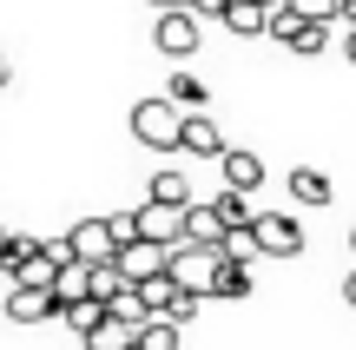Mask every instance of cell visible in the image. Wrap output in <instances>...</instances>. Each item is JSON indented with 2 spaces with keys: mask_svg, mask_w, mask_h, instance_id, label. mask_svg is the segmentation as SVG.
Returning <instances> with one entry per match:
<instances>
[{
  "mask_svg": "<svg viewBox=\"0 0 356 350\" xmlns=\"http://www.w3.org/2000/svg\"><path fill=\"white\" fill-rule=\"evenodd\" d=\"M7 317L13 324H47V317H60V298L47 285H7Z\"/></svg>",
  "mask_w": 356,
  "mask_h": 350,
  "instance_id": "cell-7",
  "label": "cell"
},
{
  "mask_svg": "<svg viewBox=\"0 0 356 350\" xmlns=\"http://www.w3.org/2000/svg\"><path fill=\"white\" fill-rule=\"evenodd\" d=\"M264 20H270V7H257V0H231V7H225V26L238 40H257V33H264Z\"/></svg>",
  "mask_w": 356,
  "mask_h": 350,
  "instance_id": "cell-16",
  "label": "cell"
},
{
  "mask_svg": "<svg viewBox=\"0 0 356 350\" xmlns=\"http://www.w3.org/2000/svg\"><path fill=\"white\" fill-rule=\"evenodd\" d=\"M139 238H152V245H178V238H185V205L139 198Z\"/></svg>",
  "mask_w": 356,
  "mask_h": 350,
  "instance_id": "cell-8",
  "label": "cell"
},
{
  "mask_svg": "<svg viewBox=\"0 0 356 350\" xmlns=\"http://www.w3.org/2000/svg\"><path fill=\"white\" fill-rule=\"evenodd\" d=\"M204 298H251V264H244V258H218Z\"/></svg>",
  "mask_w": 356,
  "mask_h": 350,
  "instance_id": "cell-12",
  "label": "cell"
},
{
  "mask_svg": "<svg viewBox=\"0 0 356 350\" xmlns=\"http://www.w3.org/2000/svg\"><path fill=\"white\" fill-rule=\"evenodd\" d=\"M218 172H225V185H238V192H257V185H264V159L244 152V145H225V152H218Z\"/></svg>",
  "mask_w": 356,
  "mask_h": 350,
  "instance_id": "cell-10",
  "label": "cell"
},
{
  "mask_svg": "<svg viewBox=\"0 0 356 350\" xmlns=\"http://www.w3.org/2000/svg\"><path fill=\"white\" fill-rule=\"evenodd\" d=\"M178 344H185V324H172V317H145L139 337H132L126 350H178Z\"/></svg>",
  "mask_w": 356,
  "mask_h": 350,
  "instance_id": "cell-13",
  "label": "cell"
},
{
  "mask_svg": "<svg viewBox=\"0 0 356 350\" xmlns=\"http://www.w3.org/2000/svg\"><path fill=\"white\" fill-rule=\"evenodd\" d=\"M185 238H191V245H218V238H225L218 205H185ZM185 238H178V245H185Z\"/></svg>",
  "mask_w": 356,
  "mask_h": 350,
  "instance_id": "cell-15",
  "label": "cell"
},
{
  "mask_svg": "<svg viewBox=\"0 0 356 350\" xmlns=\"http://www.w3.org/2000/svg\"><path fill=\"white\" fill-rule=\"evenodd\" d=\"M304 20H337V0H291Z\"/></svg>",
  "mask_w": 356,
  "mask_h": 350,
  "instance_id": "cell-27",
  "label": "cell"
},
{
  "mask_svg": "<svg viewBox=\"0 0 356 350\" xmlns=\"http://www.w3.org/2000/svg\"><path fill=\"white\" fill-rule=\"evenodd\" d=\"M86 285H92V264H86V258H66L60 278H53V298H60V304H66V298H86Z\"/></svg>",
  "mask_w": 356,
  "mask_h": 350,
  "instance_id": "cell-19",
  "label": "cell"
},
{
  "mask_svg": "<svg viewBox=\"0 0 356 350\" xmlns=\"http://www.w3.org/2000/svg\"><path fill=\"white\" fill-rule=\"evenodd\" d=\"M145 7H159V13H165V7H185V0H145Z\"/></svg>",
  "mask_w": 356,
  "mask_h": 350,
  "instance_id": "cell-31",
  "label": "cell"
},
{
  "mask_svg": "<svg viewBox=\"0 0 356 350\" xmlns=\"http://www.w3.org/2000/svg\"><path fill=\"white\" fill-rule=\"evenodd\" d=\"M7 79H13V66H7V53H0V86H7Z\"/></svg>",
  "mask_w": 356,
  "mask_h": 350,
  "instance_id": "cell-32",
  "label": "cell"
},
{
  "mask_svg": "<svg viewBox=\"0 0 356 350\" xmlns=\"http://www.w3.org/2000/svg\"><path fill=\"white\" fill-rule=\"evenodd\" d=\"M132 337H139V331H132V324H119V317L106 311V317H99V324H92V331H86L79 344H86V350H126Z\"/></svg>",
  "mask_w": 356,
  "mask_h": 350,
  "instance_id": "cell-18",
  "label": "cell"
},
{
  "mask_svg": "<svg viewBox=\"0 0 356 350\" xmlns=\"http://www.w3.org/2000/svg\"><path fill=\"white\" fill-rule=\"evenodd\" d=\"M330 26H337V20H297V26H291V40H284V47H291L297 60H317V53L330 47Z\"/></svg>",
  "mask_w": 356,
  "mask_h": 350,
  "instance_id": "cell-14",
  "label": "cell"
},
{
  "mask_svg": "<svg viewBox=\"0 0 356 350\" xmlns=\"http://www.w3.org/2000/svg\"><path fill=\"white\" fill-rule=\"evenodd\" d=\"M343 53H350V66H356V26H343Z\"/></svg>",
  "mask_w": 356,
  "mask_h": 350,
  "instance_id": "cell-29",
  "label": "cell"
},
{
  "mask_svg": "<svg viewBox=\"0 0 356 350\" xmlns=\"http://www.w3.org/2000/svg\"><path fill=\"white\" fill-rule=\"evenodd\" d=\"M211 205H218V218H225V232H231V225H251V218H257V212H251V192H238V185H225Z\"/></svg>",
  "mask_w": 356,
  "mask_h": 350,
  "instance_id": "cell-22",
  "label": "cell"
},
{
  "mask_svg": "<svg viewBox=\"0 0 356 350\" xmlns=\"http://www.w3.org/2000/svg\"><path fill=\"white\" fill-rule=\"evenodd\" d=\"M165 100L178 106V113H204V100H211V93H204V79H191V73H172Z\"/></svg>",
  "mask_w": 356,
  "mask_h": 350,
  "instance_id": "cell-21",
  "label": "cell"
},
{
  "mask_svg": "<svg viewBox=\"0 0 356 350\" xmlns=\"http://www.w3.org/2000/svg\"><path fill=\"white\" fill-rule=\"evenodd\" d=\"M60 317H66V331H73V337H86V331L106 317V304H99V298H66V304H60Z\"/></svg>",
  "mask_w": 356,
  "mask_h": 350,
  "instance_id": "cell-20",
  "label": "cell"
},
{
  "mask_svg": "<svg viewBox=\"0 0 356 350\" xmlns=\"http://www.w3.org/2000/svg\"><path fill=\"white\" fill-rule=\"evenodd\" d=\"M343 298H350V311H356V271H350V278H343Z\"/></svg>",
  "mask_w": 356,
  "mask_h": 350,
  "instance_id": "cell-30",
  "label": "cell"
},
{
  "mask_svg": "<svg viewBox=\"0 0 356 350\" xmlns=\"http://www.w3.org/2000/svg\"><path fill=\"white\" fill-rule=\"evenodd\" d=\"M145 198H159V205H191V179H185L178 166H165V172H152Z\"/></svg>",
  "mask_w": 356,
  "mask_h": 350,
  "instance_id": "cell-17",
  "label": "cell"
},
{
  "mask_svg": "<svg viewBox=\"0 0 356 350\" xmlns=\"http://www.w3.org/2000/svg\"><path fill=\"white\" fill-rule=\"evenodd\" d=\"M251 238H257V258H297V251H304V225H297L291 212H257Z\"/></svg>",
  "mask_w": 356,
  "mask_h": 350,
  "instance_id": "cell-3",
  "label": "cell"
},
{
  "mask_svg": "<svg viewBox=\"0 0 356 350\" xmlns=\"http://www.w3.org/2000/svg\"><path fill=\"white\" fill-rule=\"evenodd\" d=\"M284 185H291L297 205H330V198H337L330 172H317V166H291V179H284Z\"/></svg>",
  "mask_w": 356,
  "mask_h": 350,
  "instance_id": "cell-11",
  "label": "cell"
},
{
  "mask_svg": "<svg viewBox=\"0 0 356 350\" xmlns=\"http://www.w3.org/2000/svg\"><path fill=\"white\" fill-rule=\"evenodd\" d=\"M106 311H113L119 324H132V331H139L145 317H152V311H145V298H139V285H126V291H119V298H106Z\"/></svg>",
  "mask_w": 356,
  "mask_h": 350,
  "instance_id": "cell-24",
  "label": "cell"
},
{
  "mask_svg": "<svg viewBox=\"0 0 356 350\" xmlns=\"http://www.w3.org/2000/svg\"><path fill=\"white\" fill-rule=\"evenodd\" d=\"M185 7L198 13V20H225V7H231V0H185Z\"/></svg>",
  "mask_w": 356,
  "mask_h": 350,
  "instance_id": "cell-28",
  "label": "cell"
},
{
  "mask_svg": "<svg viewBox=\"0 0 356 350\" xmlns=\"http://www.w3.org/2000/svg\"><path fill=\"white\" fill-rule=\"evenodd\" d=\"M165 258H172V245H152V238H132V245H119V271L139 285V278H152V271H165Z\"/></svg>",
  "mask_w": 356,
  "mask_h": 350,
  "instance_id": "cell-9",
  "label": "cell"
},
{
  "mask_svg": "<svg viewBox=\"0 0 356 350\" xmlns=\"http://www.w3.org/2000/svg\"><path fill=\"white\" fill-rule=\"evenodd\" d=\"M225 126H218L211 113H185V126H178V152H191V159H218L225 152Z\"/></svg>",
  "mask_w": 356,
  "mask_h": 350,
  "instance_id": "cell-6",
  "label": "cell"
},
{
  "mask_svg": "<svg viewBox=\"0 0 356 350\" xmlns=\"http://www.w3.org/2000/svg\"><path fill=\"white\" fill-rule=\"evenodd\" d=\"M172 291H178V278H172V271H152V278H139V298H145V311H152V317H165Z\"/></svg>",
  "mask_w": 356,
  "mask_h": 350,
  "instance_id": "cell-23",
  "label": "cell"
},
{
  "mask_svg": "<svg viewBox=\"0 0 356 350\" xmlns=\"http://www.w3.org/2000/svg\"><path fill=\"white\" fill-rule=\"evenodd\" d=\"M350 251H356V232H350Z\"/></svg>",
  "mask_w": 356,
  "mask_h": 350,
  "instance_id": "cell-34",
  "label": "cell"
},
{
  "mask_svg": "<svg viewBox=\"0 0 356 350\" xmlns=\"http://www.w3.org/2000/svg\"><path fill=\"white\" fill-rule=\"evenodd\" d=\"M198 40H204V20L191 7H165V13H159V26H152V47L165 53V60H191Z\"/></svg>",
  "mask_w": 356,
  "mask_h": 350,
  "instance_id": "cell-2",
  "label": "cell"
},
{
  "mask_svg": "<svg viewBox=\"0 0 356 350\" xmlns=\"http://www.w3.org/2000/svg\"><path fill=\"white\" fill-rule=\"evenodd\" d=\"M198 311H204V291H185V285H178V291H172V304H165L172 324H198Z\"/></svg>",
  "mask_w": 356,
  "mask_h": 350,
  "instance_id": "cell-25",
  "label": "cell"
},
{
  "mask_svg": "<svg viewBox=\"0 0 356 350\" xmlns=\"http://www.w3.org/2000/svg\"><path fill=\"white\" fill-rule=\"evenodd\" d=\"M106 225H113V238H119V245H132V238H139V212H113Z\"/></svg>",
  "mask_w": 356,
  "mask_h": 350,
  "instance_id": "cell-26",
  "label": "cell"
},
{
  "mask_svg": "<svg viewBox=\"0 0 356 350\" xmlns=\"http://www.w3.org/2000/svg\"><path fill=\"white\" fill-rule=\"evenodd\" d=\"M0 285H7V271H0Z\"/></svg>",
  "mask_w": 356,
  "mask_h": 350,
  "instance_id": "cell-35",
  "label": "cell"
},
{
  "mask_svg": "<svg viewBox=\"0 0 356 350\" xmlns=\"http://www.w3.org/2000/svg\"><path fill=\"white\" fill-rule=\"evenodd\" d=\"M66 245H73V258H86V264H113L119 258V238H113L106 218H79L73 232H66Z\"/></svg>",
  "mask_w": 356,
  "mask_h": 350,
  "instance_id": "cell-5",
  "label": "cell"
},
{
  "mask_svg": "<svg viewBox=\"0 0 356 350\" xmlns=\"http://www.w3.org/2000/svg\"><path fill=\"white\" fill-rule=\"evenodd\" d=\"M257 7H277V0H257Z\"/></svg>",
  "mask_w": 356,
  "mask_h": 350,
  "instance_id": "cell-33",
  "label": "cell"
},
{
  "mask_svg": "<svg viewBox=\"0 0 356 350\" xmlns=\"http://www.w3.org/2000/svg\"><path fill=\"white\" fill-rule=\"evenodd\" d=\"M178 126H185V113H178L165 93L132 106V139H139V145H152V152H178Z\"/></svg>",
  "mask_w": 356,
  "mask_h": 350,
  "instance_id": "cell-1",
  "label": "cell"
},
{
  "mask_svg": "<svg viewBox=\"0 0 356 350\" xmlns=\"http://www.w3.org/2000/svg\"><path fill=\"white\" fill-rule=\"evenodd\" d=\"M218 258H225L218 245H191V238H185V245H172L165 271H172L185 291H211V271H218Z\"/></svg>",
  "mask_w": 356,
  "mask_h": 350,
  "instance_id": "cell-4",
  "label": "cell"
}]
</instances>
